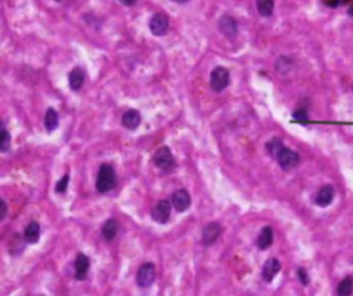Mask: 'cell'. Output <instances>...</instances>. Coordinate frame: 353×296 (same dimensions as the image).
Here are the masks:
<instances>
[{
	"label": "cell",
	"instance_id": "cell-17",
	"mask_svg": "<svg viewBox=\"0 0 353 296\" xmlns=\"http://www.w3.org/2000/svg\"><path fill=\"white\" fill-rule=\"evenodd\" d=\"M40 238V225L38 222H30L24 232V240L28 244H36Z\"/></svg>",
	"mask_w": 353,
	"mask_h": 296
},
{
	"label": "cell",
	"instance_id": "cell-29",
	"mask_svg": "<svg viewBox=\"0 0 353 296\" xmlns=\"http://www.w3.org/2000/svg\"><path fill=\"white\" fill-rule=\"evenodd\" d=\"M324 6H327V7H330V9H337V7H339V6L342 5V2H335V0H326V2H323Z\"/></svg>",
	"mask_w": 353,
	"mask_h": 296
},
{
	"label": "cell",
	"instance_id": "cell-21",
	"mask_svg": "<svg viewBox=\"0 0 353 296\" xmlns=\"http://www.w3.org/2000/svg\"><path fill=\"white\" fill-rule=\"evenodd\" d=\"M257 10L262 17H270L275 10V2L273 0H258L257 2Z\"/></svg>",
	"mask_w": 353,
	"mask_h": 296
},
{
	"label": "cell",
	"instance_id": "cell-31",
	"mask_svg": "<svg viewBox=\"0 0 353 296\" xmlns=\"http://www.w3.org/2000/svg\"><path fill=\"white\" fill-rule=\"evenodd\" d=\"M348 14L350 15V17H352V18H353V5L350 6V7H349V9H348Z\"/></svg>",
	"mask_w": 353,
	"mask_h": 296
},
{
	"label": "cell",
	"instance_id": "cell-25",
	"mask_svg": "<svg viewBox=\"0 0 353 296\" xmlns=\"http://www.w3.org/2000/svg\"><path fill=\"white\" fill-rule=\"evenodd\" d=\"M68 185H69V175H64V177L59 179L57 185H55V192L59 193V194H64L66 190H68Z\"/></svg>",
	"mask_w": 353,
	"mask_h": 296
},
{
	"label": "cell",
	"instance_id": "cell-4",
	"mask_svg": "<svg viewBox=\"0 0 353 296\" xmlns=\"http://www.w3.org/2000/svg\"><path fill=\"white\" fill-rule=\"evenodd\" d=\"M137 284L141 288H149L156 280V267L153 263L148 262L138 269L137 272Z\"/></svg>",
	"mask_w": 353,
	"mask_h": 296
},
{
	"label": "cell",
	"instance_id": "cell-15",
	"mask_svg": "<svg viewBox=\"0 0 353 296\" xmlns=\"http://www.w3.org/2000/svg\"><path fill=\"white\" fill-rule=\"evenodd\" d=\"M273 242V230L270 226L262 227V230L258 234V238H257V245L260 249H268V248L272 245Z\"/></svg>",
	"mask_w": 353,
	"mask_h": 296
},
{
	"label": "cell",
	"instance_id": "cell-12",
	"mask_svg": "<svg viewBox=\"0 0 353 296\" xmlns=\"http://www.w3.org/2000/svg\"><path fill=\"white\" fill-rule=\"evenodd\" d=\"M220 30L226 36V37H235L237 35V22L231 15H224L218 21Z\"/></svg>",
	"mask_w": 353,
	"mask_h": 296
},
{
	"label": "cell",
	"instance_id": "cell-26",
	"mask_svg": "<svg viewBox=\"0 0 353 296\" xmlns=\"http://www.w3.org/2000/svg\"><path fill=\"white\" fill-rule=\"evenodd\" d=\"M293 117H294V120H297V121H301V123H306L308 121V110L305 108H301L298 109V110H295L294 113H293Z\"/></svg>",
	"mask_w": 353,
	"mask_h": 296
},
{
	"label": "cell",
	"instance_id": "cell-3",
	"mask_svg": "<svg viewBox=\"0 0 353 296\" xmlns=\"http://www.w3.org/2000/svg\"><path fill=\"white\" fill-rule=\"evenodd\" d=\"M229 81H231V74H229V70L226 69V68L217 66V68L211 70L210 86L216 93L224 91L229 86Z\"/></svg>",
	"mask_w": 353,
	"mask_h": 296
},
{
	"label": "cell",
	"instance_id": "cell-8",
	"mask_svg": "<svg viewBox=\"0 0 353 296\" xmlns=\"http://www.w3.org/2000/svg\"><path fill=\"white\" fill-rule=\"evenodd\" d=\"M191 194H189L188 190H185V189H180V190L172 193L171 204L172 207L175 208L176 213H185L188 208L191 207Z\"/></svg>",
	"mask_w": 353,
	"mask_h": 296
},
{
	"label": "cell",
	"instance_id": "cell-7",
	"mask_svg": "<svg viewBox=\"0 0 353 296\" xmlns=\"http://www.w3.org/2000/svg\"><path fill=\"white\" fill-rule=\"evenodd\" d=\"M168 25H170L168 17L163 13H157L151 18L149 29L155 36H164L168 32Z\"/></svg>",
	"mask_w": 353,
	"mask_h": 296
},
{
	"label": "cell",
	"instance_id": "cell-30",
	"mask_svg": "<svg viewBox=\"0 0 353 296\" xmlns=\"http://www.w3.org/2000/svg\"><path fill=\"white\" fill-rule=\"evenodd\" d=\"M120 3H122V5H126V6L135 5V2H131V0H120Z\"/></svg>",
	"mask_w": 353,
	"mask_h": 296
},
{
	"label": "cell",
	"instance_id": "cell-23",
	"mask_svg": "<svg viewBox=\"0 0 353 296\" xmlns=\"http://www.w3.org/2000/svg\"><path fill=\"white\" fill-rule=\"evenodd\" d=\"M10 145H11L10 133H9L6 129H2V131H0V152H2V153L7 152L9 148H10Z\"/></svg>",
	"mask_w": 353,
	"mask_h": 296
},
{
	"label": "cell",
	"instance_id": "cell-14",
	"mask_svg": "<svg viewBox=\"0 0 353 296\" xmlns=\"http://www.w3.org/2000/svg\"><path fill=\"white\" fill-rule=\"evenodd\" d=\"M122 124L126 129L131 130V131L137 130L138 125L141 124V113L138 112L137 109H130L123 114Z\"/></svg>",
	"mask_w": 353,
	"mask_h": 296
},
{
	"label": "cell",
	"instance_id": "cell-2",
	"mask_svg": "<svg viewBox=\"0 0 353 296\" xmlns=\"http://www.w3.org/2000/svg\"><path fill=\"white\" fill-rule=\"evenodd\" d=\"M153 163L157 168H160L163 173H171L175 168V160L168 146H162L153 154Z\"/></svg>",
	"mask_w": 353,
	"mask_h": 296
},
{
	"label": "cell",
	"instance_id": "cell-1",
	"mask_svg": "<svg viewBox=\"0 0 353 296\" xmlns=\"http://www.w3.org/2000/svg\"><path fill=\"white\" fill-rule=\"evenodd\" d=\"M116 186V173L111 164H101L97 174L95 188L99 193H108Z\"/></svg>",
	"mask_w": 353,
	"mask_h": 296
},
{
	"label": "cell",
	"instance_id": "cell-27",
	"mask_svg": "<svg viewBox=\"0 0 353 296\" xmlns=\"http://www.w3.org/2000/svg\"><path fill=\"white\" fill-rule=\"evenodd\" d=\"M297 276H298L299 281H301V284H302V285H308L309 276H308V273H306V270H305L304 267H299L298 270H297Z\"/></svg>",
	"mask_w": 353,
	"mask_h": 296
},
{
	"label": "cell",
	"instance_id": "cell-16",
	"mask_svg": "<svg viewBox=\"0 0 353 296\" xmlns=\"http://www.w3.org/2000/svg\"><path fill=\"white\" fill-rule=\"evenodd\" d=\"M84 77H86V73L82 68H74L69 73V87L74 91L80 90L84 83Z\"/></svg>",
	"mask_w": 353,
	"mask_h": 296
},
{
	"label": "cell",
	"instance_id": "cell-18",
	"mask_svg": "<svg viewBox=\"0 0 353 296\" xmlns=\"http://www.w3.org/2000/svg\"><path fill=\"white\" fill-rule=\"evenodd\" d=\"M59 124V117L57 110L53 108L47 109V112L44 114V127L49 133H53L54 130H57Z\"/></svg>",
	"mask_w": 353,
	"mask_h": 296
},
{
	"label": "cell",
	"instance_id": "cell-6",
	"mask_svg": "<svg viewBox=\"0 0 353 296\" xmlns=\"http://www.w3.org/2000/svg\"><path fill=\"white\" fill-rule=\"evenodd\" d=\"M171 201L168 200H160L157 202L152 211V219L155 222L164 225L170 221V215H171Z\"/></svg>",
	"mask_w": 353,
	"mask_h": 296
},
{
	"label": "cell",
	"instance_id": "cell-13",
	"mask_svg": "<svg viewBox=\"0 0 353 296\" xmlns=\"http://www.w3.org/2000/svg\"><path fill=\"white\" fill-rule=\"evenodd\" d=\"M334 196H335V190L331 185H326L323 188L320 189L316 197H314V202L319 205V207H329L330 204L333 202Z\"/></svg>",
	"mask_w": 353,
	"mask_h": 296
},
{
	"label": "cell",
	"instance_id": "cell-5",
	"mask_svg": "<svg viewBox=\"0 0 353 296\" xmlns=\"http://www.w3.org/2000/svg\"><path fill=\"white\" fill-rule=\"evenodd\" d=\"M299 158L301 157H299V154L297 153V152H294V150H291V149L286 148L285 146L283 150L277 154L276 160H277V163H279V165L281 167V170L289 171V170H293V168L298 165Z\"/></svg>",
	"mask_w": 353,
	"mask_h": 296
},
{
	"label": "cell",
	"instance_id": "cell-11",
	"mask_svg": "<svg viewBox=\"0 0 353 296\" xmlns=\"http://www.w3.org/2000/svg\"><path fill=\"white\" fill-rule=\"evenodd\" d=\"M88 269H90V259L84 253H78L75 259V278L79 281H83L87 277Z\"/></svg>",
	"mask_w": 353,
	"mask_h": 296
},
{
	"label": "cell",
	"instance_id": "cell-19",
	"mask_svg": "<svg viewBox=\"0 0 353 296\" xmlns=\"http://www.w3.org/2000/svg\"><path fill=\"white\" fill-rule=\"evenodd\" d=\"M119 230V223L116 219H108L107 222L103 223L102 226V236L107 241H112L113 238L116 237Z\"/></svg>",
	"mask_w": 353,
	"mask_h": 296
},
{
	"label": "cell",
	"instance_id": "cell-24",
	"mask_svg": "<svg viewBox=\"0 0 353 296\" xmlns=\"http://www.w3.org/2000/svg\"><path fill=\"white\" fill-rule=\"evenodd\" d=\"M15 248L18 249V253H21V252L24 251V241H22V238H21L18 234H15L14 238L11 240L10 242V253H13V255H15Z\"/></svg>",
	"mask_w": 353,
	"mask_h": 296
},
{
	"label": "cell",
	"instance_id": "cell-28",
	"mask_svg": "<svg viewBox=\"0 0 353 296\" xmlns=\"http://www.w3.org/2000/svg\"><path fill=\"white\" fill-rule=\"evenodd\" d=\"M6 215H7V204L5 200H0V222L5 221Z\"/></svg>",
	"mask_w": 353,
	"mask_h": 296
},
{
	"label": "cell",
	"instance_id": "cell-22",
	"mask_svg": "<svg viewBox=\"0 0 353 296\" xmlns=\"http://www.w3.org/2000/svg\"><path fill=\"white\" fill-rule=\"evenodd\" d=\"M283 148H285V145H283V142L277 138H273L272 141H269V142L266 143V150H268V153L275 158L277 157V154L283 150Z\"/></svg>",
	"mask_w": 353,
	"mask_h": 296
},
{
	"label": "cell",
	"instance_id": "cell-20",
	"mask_svg": "<svg viewBox=\"0 0 353 296\" xmlns=\"http://www.w3.org/2000/svg\"><path fill=\"white\" fill-rule=\"evenodd\" d=\"M353 293V277L343 278L337 286V296H350Z\"/></svg>",
	"mask_w": 353,
	"mask_h": 296
},
{
	"label": "cell",
	"instance_id": "cell-10",
	"mask_svg": "<svg viewBox=\"0 0 353 296\" xmlns=\"http://www.w3.org/2000/svg\"><path fill=\"white\" fill-rule=\"evenodd\" d=\"M280 269H281V263H280L276 258H270L265 262L264 267H262V278L265 282H272L277 274H279Z\"/></svg>",
	"mask_w": 353,
	"mask_h": 296
},
{
	"label": "cell",
	"instance_id": "cell-9",
	"mask_svg": "<svg viewBox=\"0 0 353 296\" xmlns=\"http://www.w3.org/2000/svg\"><path fill=\"white\" fill-rule=\"evenodd\" d=\"M221 232H222V227H221L220 223L217 222H211L208 225L204 226L203 229V234H201V241L206 247H210L213 245L214 242L218 240Z\"/></svg>",
	"mask_w": 353,
	"mask_h": 296
}]
</instances>
